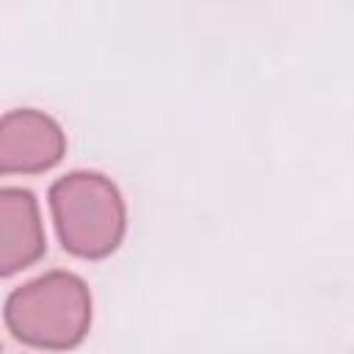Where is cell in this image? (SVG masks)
<instances>
[{"mask_svg":"<svg viewBox=\"0 0 354 354\" xmlns=\"http://www.w3.org/2000/svg\"><path fill=\"white\" fill-rule=\"evenodd\" d=\"M64 155L61 127L39 111H11L0 119V174L41 171Z\"/></svg>","mask_w":354,"mask_h":354,"instance_id":"cell-3","label":"cell"},{"mask_svg":"<svg viewBox=\"0 0 354 354\" xmlns=\"http://www.w3.org/2000/svg\"><path fill=\"white\" fill-rule=\"evenodd\" d=\"M44 252L39 207L30 191L0 188V277L14 274Z\"/></svg>","mask_w":354,"mask_h":354,"instance_id":"cell-4","label":"cell"},{"mask_svg":"<svg viewBox=\"0 0 354 354\" xmlns=\"http://www.w3.org/2000/svg\"><path fill=\"white\" fill-rule=\"evenodd\" d=\"M11 332L33 346L66 348L75 346L91 321L88 288L64 271H53L14 290L6 304Z\"/></svg>","mask_w":354,"mask_h":354,"instance_id":"cell-1","label":"cell"},{"mask_svg":"<svg viewBox=\"0 0 354 354\" xmlns=\"http://www.w3.org/2000/svg\"><path fill=\"white\" fill-rule=\"evenodd\" d=\"M58 235L80 257H105L124 232V205L111 180L77 171L58 180L50 191Z\"/></svg>","mask_w":354,"mask_h":354,"instance_id":"cell-2","label":"cell"}]
</instances>
